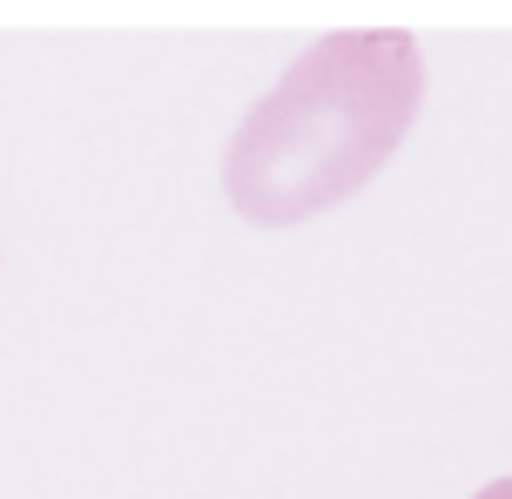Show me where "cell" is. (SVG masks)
Listing matches in <instances>:
<instances>
[{"instance_id":"cell-1","label":"cell","mask_w":512,"mask_h":499,"mask_svg":"<svg viewBox=\"0 0 512 499\" xmlns=\"http://www.w3.org/2000/svg\"><path fill=\"white\" fill-rule=\"evenodd\" d=\"M425 102V54L398 27L310 41L283 81L236 122L223 149V196L243 223L290 230L351 203Z\"/></svg>"},{"instance_id":"cell-2","label":"cell","mask_w":512,"mask_h":499,"mask_svg":"<svg viewBox=\"0 0 512 499\" xmlns=\"http://www.w3.org/2000/svg\"><path fill=\"white\" fill-rule=\"evenodd\" d=\"M472 499H512V479H492V486H479Z\"/></svg>"}]
</instances>
